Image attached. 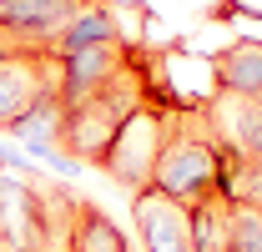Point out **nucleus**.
Returning a JSON list of instances; mask_svg holds the SVG:
<instances>
[{"label": "nucleus", "mask_w": 262, "mask_h": 252, "mask_svg": "<svg viewBox=\"0 0 262 252\" xmlns=\"http://www.w3.org/2000/svg\"><path fill=\"white\" fill-rule=\"evenodd\" d=\"M151 187L177 197V202H207V197H222V136L217 126L207 121V111H177L166 121L162 136V157L151 172Z\"/></svg>", "instance_id": "1"}, {"label": "nucleus", "mask_w": 262, "mask_h": 252, "mask_svg": "<svg viewBox=\"0 0 262 252\" xmlns=\"http://www.w3.org/2000/svg\"><path fill=\"white\" fill-rule=\"evenodd\" d=\"M157 81H162V71H157ZM151 81V86H157ZM151 86H146V66L131 56L106 86H96L91 96H81V101H71L66 106V121H61V152L66 157H76L81 166H96L101 152L111 146V136L121 131V121H126L131 111L151 96Z\"/></svg>", "instance_id": "2"}, {"label": "nucleus", "mask_w": 262, "mask_h": 252, "mask_svg": "<svg viewBox=\"0 0 262 252\" xmlns=\"http://www.w3.org/2000/svg\"><path fill=\"white\" fill-rule=\"evenodd\" d=\"M166 81H157L151 86V96L131 111L126 121H121V131L111 136V146L101 152V172L116 182V187H126V192H146L151 187V172H157V157H162V136H166V116L162 111V101H171V96L162 91Z\"/></svg>", "instance_id": "3"}, {"label": "nucleus", "mask_w": 262, "mask_h": 252, "mask_svg": "<svg viewBox=\"0 0 262 252\" xmlns=\"http://www.w3.org/2000/svg\"><path fill=\"white\" fill-rule=\"evenodd\" d=\"M61 76V56L51 46H15L0 61V131L15 121L35 96H46Z\"/></svg>", "instance_id": "4"}, {"label": "nucleus", "mask_w": 262, "mask_h": 252, "mask_svg": "<svg viewBox=\"0 0 262 252\" xmlns=\"http://www.w3.org/2000/svg\"><path fill=\"white\" fill-rule=\"evenodd\" d=\"M131 227L141 237V252H196L192 247V207L157 187L131 192Z\"/></svg>", "instance_id": "5"}, {"label": "nucleus", "mask_w": 262, "mask_h": 252, "mask_svg": "<svg viewBox=\"0 0 262 252\" xmlns=\"http://www.w3.org/2000/svg\"><path fill=\"white\" fill-rule=\"evenodd\" d=\"M86 0H0V35L15 46H51Z\"/></svg>", "instance_id": "6"}, {"label": "nucleus", "mask_w": 262, "mask_h": 252, "mask_svg": "<svg viewBox=\"0 0 262 252\" xmlns=\"http://www.w3.org/2000/svg\"><path fill=\"white\" fill-rule=\"evenodd\" d=\"M126 61H131V46H126V40H106V46H86V51H76V56H61L56 91H61V101L71 106V101L91 96L96 86H106Z\"/></svg>", "instance_id": "7"}, {"label": "nucleus", "mask_w": 262, "mask_h": 252, "mask_svg": "<svg viewBox=\"0 0 262 252\" xmlns=\"http://www.w3.org/2000/svg\"><path fill=\"white\" fill-rule=\"evenodd\" d=\"M207 121L217 126V136L227 141L237 157L262 161V101H247V96H212L207 106Z\"/></svg>", "instance_id": "8"}, {"label": "nucleus", "mask_w": 262, "mask_h": 252, "mask_svg": "<svg viewBox=\"0 0 262 252\" xmlns=\"http://www.w3.org/2000/svg\"><path fill=\"white\" fill-rule=\"evenodd\" d=\"M212 76H217V91L222 96H247V101H257L262 96V40L222 46V51L212 56Z\"/></svg>", "instance_id": "9"}, {"label": "nucleus", "mask_w": 262, "mask_h": 252, "mask_svg": "<svg viewBox=\"0 0 262 252\" xmlns=\"http://www.w3.org/2000/svg\"><path fill=\"white\" fill-rule=\"evenodd\" d=\"M106 40H121V31H116V5H111V0H86V5L66 20V31L51 40V51H56V56H76V51L106 46Z\"/></svg>", "instance_id": "10"}, {"label": "nucleus", "mask_w": 262, "mask_h": 252, "mask_svg": "<svg viewBox=\"0 0 262 252\" xmlns=\"http://www.w3.org/2000/svg\"><path fill=\"white\" fill-rule=\"evenodd\" d=\"M66 252H131V242L121 237V227L106 217L96 202L76 197L71 222H66Z\"/></svg>", "instance_id": "11"}, {"label": "nucleus", "mask_w": 262, "mask_h": 252, "mask_svg": "<svg viewBox=\"0 0 262 252\" xmlns=\"http://www.w3.org/2000/svg\"><path fill=\"white\" fill-rule=\"evenodd\" d=\"M232 242V207L222 197L192 202V247L196 252H227Z\"/></svg>", "instance_id": "12"}, {"label": "nucleus", "mask_w": 262, "mask_h": 252, "mask_svg": "<svg viewBox=\"0 0 262 252\" xmlns=\"http://www.w3.org/2000/svg\"><path fill=\"white\" fill-rule=\"evenodd\" d=\"M227 252H262V207H232V242H227Z\"/></svg>", "instance_id": "13"}, {"label": "nucleus", "mask_w": 262, "mask_h": 252, "mask_svg": "<svg viewBox=\"0 0 262 252\" xmlns=\"http://www.w3.org/2000/svg\"><path fill=\"white\" fill-rule=\"evenodd\" d=\"M0 172H15V177H35V161L15 146V141H0Z\"/></svg>", "instance_id": "14"}, {"label": "nucleus", "mask_w": 262, "mask_h": 252, "mask_svg": "<svg viewBox=\"0 0 262 252\" xmlns=\"http://www.w3.org/2000/svg\"><path fill=\"white\" fill-rule=\"evenodd\" d=\"M10 51H15V40H5V35H0V61H5Z\"/></svg>", "instance_id": "15"}, {"label": "nucleus", "mask_w": 262, "mask_h": 252, "mask_svg": "<svg viewBox=\"0 0 262 252\" xmlns=\"http://www.w3.org/2000/svg\"><path fill=\"white\" fill-rule=\"evenodd\" d=\"M257 101H262V96H257Z\"/></svg>", "instance_id": "16"}]
</instances>
